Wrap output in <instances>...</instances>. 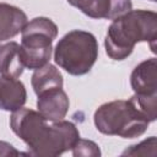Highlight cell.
<instances>
[{
	"label": "cell",
	"mask_w": 157,
	"mask_h": 157,
	"mask_svg": "<svg viewBox=\"0 0 157 157\" xmlns=\"http://www.w3.org/2000/svg\"><path fill=\"white\" fill-rule=\"evenodd\" d=\"M12 131L22 139L31 155L54 157L72 150L80 139L77 128L66 120H49L28 108L15 110L10 118Z\"/></svg>",
	"instance_id": "1"
},
{
	"label": "cell",
	"mask_w": 157,
	"mask_h": 157,
	"mask_svg": "<svg viewBox=\"0 0 157 157\" xmlns=\"http://www.w3.org/2000/svg\"><path fill=\"white\" fill-rule=\"evenodd\" d=\"M157 38V15L147 10H130L110 23L104 45L107 54L114 60L129 56L137 42H150L155 53Z\"/></svg>",
	"instance_id": "2"
},
{
	"label": "cell",
	"mask_w": 157,
	"mask_h": 157,
	"mask_svg": "<svg viewBox=\"0 0 157 157\" xmlns=\"http://www.w3.org/2000/svg\"><path fill=\"white\" fill-rule=\"evenodd\" d=\"M94 125L105 135L132 139L142 135L150 120L129 101H113L101 105L94 113Z\"/></svg>",
	"instance_id": "3"
},
{
	"label": "cell",
	"mask_w": 157,
	"mask_h": 157,
	"mask_svg": "<svg viewBox=\"0 0 157 157\" xmlns=\"http://www.w3.org/2000/svg\"><path fill=\"white\" fill-rule=\"evenodd\" d=\"M98 56L96 37L86 31L74 29L66 33L54 49L55 63L71 75L87 74Z\"/></svg>",
	"instance_id": "4"
},
{
	"label": "cell",
	"mask_w": 157,
	"mask_h": 157,
	"mask_svg": "<svg viewBox=\"0 0 157 157\" xmlns=\"http://www.w3.org/2000/svg\"><path fill=\"white\" fill-rule=\"evenodd\" d=\"M58 34L56 25L47 17L27 22L22 29L20 54L23 66L37 70L48 64L52 56V43Z\"/></svg>",
	"instance_id": "5"
},
{
	"label": "cell",
	"mask_w": 157,
	"mask_h": 157,
	"mask_svg": "<svg viewBox=\"0 0 157 157\" xmlns=\"http://www.w3.org/2000/svg\"><path fill=\"white\" fill-rule=\"evenodd\" d=\"M67 2L88 17L108 20H114L132 7L130 0H67Z\"/></svg>",
	"instance_id": "6"
},
{
	"label": "cell",
	"mask_w": 157,
	"mask_h": 157,
	"mask_svg": "<svg viewBox=\"0 0 157 157\" xmlns=\"http://www.w3.org/2000/svg\"><path fill=\"white\" fill-rule=\"evenodd\" d=\"M69 98L61 88L47 90L38 94V112L49 120H61L69 110Z\"/></svg>",
	"instance_id": "7"
},
{
	"label": "cell",
	"mask_w": 157,
	"mask_h": 157,
	"mask_svg": "<svg viewBox=\"0 0 157 157\" xmlns=\"http://www.w3.org/2000/svg\"><path fill=\"white\" fill-rule=\"evenodd\" d=\"M131 87L137 94H156L157 91V60L147 59L139 64L130 77Z\"/></svg>",
	"instance_id": "8"
},
{
	"label": "cell",
	"mask_w": 157,
	"mask_h": 157,
	"mask_svg": "<svg viewBox=\"0 0 157 157\" xmlns=\"http://www.w3.org/2000/svg\"><path fill=\"white\" fill-rule=\"evenodd\" d=\"M26 88L21 81L0 75V109L15 112L26 103Z\"/></svg>",
	"instance_id": "9"
},
{
	"label": "cell",
	"mask_w": 157,
	"mask_h": 157,
	"mask_svg": "<svg viewBox=\"0 0 157 157\" xmlns=\"http://www.w3.org/2000/svg\"><path fill=\"white\" fill-rule=\"evenodd\" d=\"M27 25L26 13L12 5L0 4V42L10 39L22 32Z\"/></svg>",
	"instance_id": "10"
},
{
	"label": "cell",
	"mask_w": 157,
	"mask_h": 157,
	"mask_svg": "<svg viewBox=\"0 0 157 157\" xmlns=\"http://www.w3.org/2000/svg\"><path fill=\"white\" fill-rule=\"evenodd\" d=\"M23 63L20 54V45L15 42L0 47V75L17 78L23 72Z\"/></svg>",
	"instance_id": "11"
},
{
	"label": "cell",
	"mask_w": 157,
	"mask_h": 157,
	"mask_svg": "<svg viewBox=\"0 0 157 157\" xmlns=\"http://www.w3.org/2000/svg\"><path fill=\"white\" fill-rule=\"evenodd\" d=\"M32 86L38 96L39 93L52 90V88H61L63 87V76L60 71L50 64H47L34 71L32 75Z\"/></svg>",
	"instance_id": "12"
},
{
	"label": "cell",
	"mask_w": 157,
	"mask_h": 157,
	"mask_svg": "<svg viewBox=\"0 0 157 157\" xmlns=\"http://www.w3.org/2000/svg\"><path fill=\"white\" fill-rule=\"evenodd\" d=\"M130 101L134 105L151 121L157 118V94H137L135 93Z\"/></svg>",
	"instance_id": "13"
},
{
	"label": "cell",
	"mask_w": 157,
	"mask_h": 157,
	"mask_svg": "<svg viewBox=\"0 0 157 157\" xmlns=\"http://www.w3.org/2000/svg\"><path fill=\"white\" fill-rule=\"evenodd\" d=\"M72 153L74 156H99L101 151L94 142L78 139V141L72 147Z\"/></svg>",
	"instance_id": "14"
},
{
	"label": "cell",
	"mask_w": 157,
	"mask_h": 157,
	"mask_svg": "<svg viewBox=\"0 0 157 157\" xmlns=\"http://www.w3.org/2000/svg\"><path fill=\"white\" fill-rule=\"evenodd\" d=\"M156 146H157L156 137H155V136H151L150 139H147V140L140 142L139 145L131 146V148L124 151L123 155H132V156H136V155H141V156L151 155V152H148V148L156 150ZM151 156H152V155H151Z\"/></svg>",
	"instance_id": "15"
},
{
	"label": "cell",
	"mask_w": 157,
	"mask_h": 157,
	"mask_svg": "<svg viewBox=\"0 0 157 157\" xmlns=\"http://www.w3.org/2000/svg\"><path fill=\"white\" fill-rule=\"evenodd\" d=\"M11 156V155H21V152H18L17 150L13 148V146H11L10 144L7 142H4V141H0V156Z\"/></svg>",
	"instance_id": "16"
},
{
	"label": "cell",
	"mask_w": 157,
	"mask_h": 157,
	"mask_svg": "<svg viewBox=\"0 0 157 157\" xmlns=\"http://www.w3.org/2000/svg\"><path fill=\"white\" fill-rule=\"evenodd\" d=\"M151 1H156V0H151Z\"/></svg>",
	"instance_id": "17"
}]
</instances>
